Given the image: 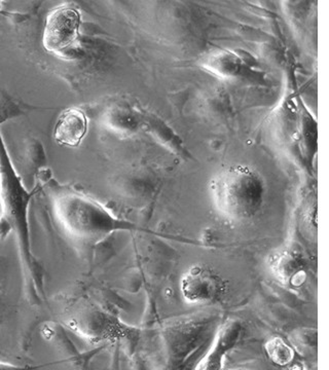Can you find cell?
I'll list each match as a JSON object with an SVG mask.
<instances>
[{
  "label": "cell",
  "instance_id": "3",
  "mask_svg": "<svg viewBox=\"0 0 329 370\" xmlns=\"http://www.w3.org/2000/svg\"><path fill=\"white\" fill-rule=\"evenodd\" d=\"M223 289L222 280L207 266L193 265L181 281L184 298L191 303H207L219 297Z\"/></svg>",
  "mask_w": 329,
  "mask_h": 370
},
{
  "label": "cell",
  "instance_id": "4",
  "mask_svg": "<svg viewBox=\"0 0 329 370\" xmlns=\"http://www.w3.org/2000/svg\"><path fill=\"white\" fill-rule=\"evenodd\" d=\"M242 332L241 323L238 321H227L220 328L208 354L201 361L196 370H222L223 359L237 345Z\"/></svg>",
  "mask_w": 329,
  "mask_h": 370
},
{
  "label": "cell",
  "instance_id": "2",
  "mask_svg": "<svg viewBox=\"0 0 329 370\" xmlns=\"http://www.w3.org/2000/svg\"><path fill=\"white\" fill-rule=\"evenodd\" d=\"M80 14L70 6L55 9L49 16L44 30V46L52 52L67 49L75 41L78 34Z\"/></svg>",
  "mask_w": 329,
  "mask_h": 370
},
{
  "label": "cell",
  "instance_id": "1",
  "mask_svg": "<svg viewBox=\"0 0 329 370\" xmlns=\"http://www.w3.org/2000/svg\"><path fill=\"white\" fill-rule=\"evenodd\" d=\"M211 195L223 216L234 221L254 217L265 201V187L261 176L243 166L224 170L211 181Z\"/></svg>",
  "mask_w": 329,
  "mask_h": 370
},
{
  "label": "cell",
  "instance_id": "6",
  "mask_svg": "<svg viewBox=\"0 0 329 370\" xmlns=\"http://www.w3.org/2000/svg\"><path fill=\"white\" fill-rule=\"evenodd\" d=\"M273 265L274 273L283 281H290L301 270L302 262L294 253L284 252L278 257Z\"/></svg>",
  "mask_w": 329,
  "mask_h": 370
},
{
  "label": "cell",
  "instance_id": "5",
  "mask_svg": "<svg viewBox=\"0 0 329 370\" xmlns=\"http://www.w3.org/2000/svg\"><path fill=\"white\" fill-rule=\"evenodd\" d=\"M88 130L85 115L78 109H68L61 114L55 128V139L60 144L77 146Z\"/></svg>",
  "mask_w": 329,
  "mask_h": 370
},
{
  "label": "cell",
  "instance_id": "7",
  "mask_svg": "<svg viewBox=\"0 0 329 370\" xmlns=\"http://www.w3.org/2000/svg\"><path fill=\"white\" fill-rule=\"evenodd\" d=\"M265 350L274 363L286 365L293 360L294 352L280 337H274L265 343Z\"/></svg>",
  "mask_w": 329,
  "mask_h": 370
}]
</instances>
